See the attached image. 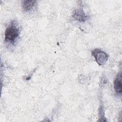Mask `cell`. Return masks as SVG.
<instances>
[{
    "instance_id": "cell-5",
    "label": "cell",
    "mask_w": 122,
    "mask_h": 122,
    "mask_svg": "<svg viewBox=\"0 0 122 122\" xmlns=\"http://www.w3.org/2000/svg\"><path fill=\"white\" fill-rule=\"evenodd\" d=\"M36 0H23L22 1V7L26 11L30 10L35 6Z\"/></svg>"
},
{
    "instance_id": "cell-3",
    "label": "cell",
    "mask_w": 122,
    "mask_h": 122,
    "mask_svg": "<svg viewBox=\"0 0 122 122\" xmlns=\"http://www.w3.org/2000/svg\"><path fill=\"white\" fill-rule=\"evenodd\" d=\"M72 17L75 20L82 22L86 20L88 17L85 15L82 9H77L74 11L72 14Z\"/></svg>"
},
{
    "instance_id": "cell-1",
    "label": "cell",
    "mask_w": 122,
    "mask_h": 122,
    "mask_svg": "<svg viewBox=\"0 0 122 122\" xmlns=\"http://www.w3.org/2000/svg\"><path fill=\"white\" fill-rule=\"evenodd\" d=\"M20 35V30L16 21L12 20L7 27L5 31V41L14 44Z\"/></svg>"
},
{
    "instance_id": "cell-2",
    "label": "cell",
    "mask_w": 122,
    "mask_h": 122,
    "mask_svg": "<svg viewBox=\"0 0 122 122\" xmlns=\"http://www.w3.org/2000/svg\"><path fill=\"white\" fill-rule=\"evenodd\" d=\"M92 54L94 57L97 62L100 65L104 64L108 59L107 55L103 51L95 49L92 51Z\"/></svg>"
},
{
    "instance_id": "cell-4",
    "label": "cell",
    "mask_w": 122,
    "mask_h": 122,
    "mask_svg": "<svg viewBox=\"0 0 122 122\" xmlns=\"http://www.w3.org/2000/svg\"><path fill=\"white\" fill-rule=\"evenodd\" d=\"M114 88L118 93L122 92V76L120 73L114 81Z\"/></svg>"
}]
</instances>
